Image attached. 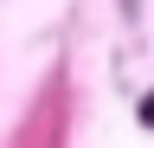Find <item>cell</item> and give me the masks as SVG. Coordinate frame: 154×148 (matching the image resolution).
I'll return each instance as SVG.
<instances>
[{
	"label": "cell",
	"instance_id": "obj_1",
	"mask_svg": "<svg viewBox=\"0 0 154 148\" xmlns=\"http://www.w3.org/2000/svg\"><path fill=\"white\" fill-rule=\"evenodd\" d=\"M141 122H154V97H148V103H141Z\"/></svg>",
	"mask_w": 154,
	"mask_h": 148
}]
</instances>
